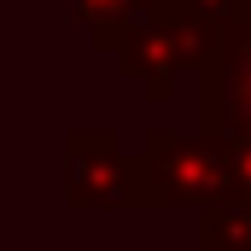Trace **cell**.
<instances>
[{"mask_svg":"<svg viewBox=\"0 0 251 251\" xmlns=\"http://www.w3.org/2000/svg\"><path fill=\"white\" fill-rule=\"evenodd\" d=\"M158 0H70V18L88 29V41L100 53H117L140 24H152Z\"/></svg>","mask_w":251,"mask_h":251,"instance_id":"5b68a950","label":"cell"},{"mask_svg":"<svg viewBox=\"0 0 251 251\" xmlns=\"http://www.w3.org/2000/svg\"><path fill=\"white\" fill-rule=\"evenodd\" d=\"M199 134H251V70H199Z\"/></svg>","mask_w":251,"mask_h":251,"instance_id":"277c9868","label":"cell"},{"mask_svg":"<svg viewBox=\"0 0 251 251\" xmlns=\"http://www.w3.org/2000/svg\"><path fill=\"white\" fill-rule=\"evenodd\" d=\"M64 204L70 210H146L140 164L117 128L64 134Z\"/></svg>","mask_w":251,"mask_h":251,"instance_id":"7a4b0ae2","label":"cell"},{"mask_svg":"<svg viewBox=\"0 0 251 251\" xmlns=\"http://www.w3.org/2000/svg\"><path fill=\"white\" fill-rule=\"evenodd\" d=\"M199 251H251V199H228L199 216Z\"/></svg>","mask_w":251,"mask_h":251,"instance_id":"8992f818","label":"cell"},{"mask_svg":"<svg viewBox=\"0 0 251 251\" xmlns=\"http://www.w3.org/2000/svg\"><path fill=\"white\" fill-rule=\"evenodd\" d=\"M111 59H117V70L140 88V100L170 105V100H176V76L187 70V59H181V24H140Z\"/></svg>","mask_w":251,"mask_h":251,"instance_id":"3957f363","label":"cell"},{"mask_svg":"<svg viewBox=\"0 0 251 251\" xmlns=\"http://www.w3.org/2000/svg\"><path fill=\"white\" fill-rule=\"evenodd\" d=\"M216 146H222V158H228V176H234V199H251V134H222Z\"/></svg>","mask_w":251,"mask_h":251,"instance_id":"52a82bcc","label":"cell"},{"mask_svg":"<svg viewBox=\"0 0 251 251\" xmlns=\"http://www.w3.org/2000/svg\"><path fill=\"white\" fill-rule=\"evenodd\" d=\"M140 193H146V210H216L234 199V176H228V158L216 140L204 134H176V128H146L140 134Z\"/></svg>","mask_w":251,"mask_h":251,"instance_id":"6da1fadb","label":"cell"}]
</instances>
